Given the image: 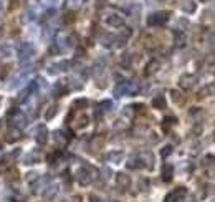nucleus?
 <instances>
[{"instance_id": "nucleus-6", "label": "nucleus", "mask_w": 215, "mask_h": 202, "mask_svg": "<svg viewBox=\"0 0 215 202\" xmlns=\"http://www.w3.org/2000/svg\"><path fill=\"white\" fill-rule=\"evenodd\" d=\"M116 181H118V184L121 187H129V184H131V179L127 174H124V172H119L118 176H116Z\"/></svg>"}, {"instance_id": "nucleus-5", "label": "nucleus", "mask_w": 215, "mask_h": 202, "mask_svg": "<svg viewBox=\"0 0 215 202\" xmlns=\"http://www.w3.org/2000/svg\"><path fill=\"white\" fill-rule=\"evenodd\" d=\"M37 142L38 144H45L46 142V137H48V131H46V128L45 126H40L38 128V131H37Z\"/></svg>"}, {"instance_id": "nucleus-22", "label": "nucleus", "mask_w": 215, "mask_h": 202, "mask_svg": "<svg viewBox=\"0 0 215 202\" xmlns=\"http://www.w3.org/2000/svg\"><path fill=\"white\" fill-rule=\"evenodd\" d=\"M109 106H111V101H104V103H101V109H104V111H108Z\"/></svg>"}, {"instance_id": "nucleus-23", "label": "nucleus", "mask_w": 215, "mask_h": 202, "mask_svg": "<svg viewBox=\"0 0 215 202\" xmlns=\"http://www.w3.org/2000/svg\"><path fill=\"white\" fill-rule=\"evenodd\" d=\"M38 176H37V172H30V176H27V181L28 182H32V181H35Z\"/></svg>"}, {"instance_id": "nucleus-28", "label": "nucleus", "mask_w": 215, "mask_h": 202, "mask_svg": "<svg viewBox=\"0 0 215 202\" xmlns=\"http://www.w3.org/2000/svg\"><path fill=\"white\" fill-rule=\"evenodd\" d=\"M210 202H215V197H213V199H212V200H210Z\"/></svg>"}, {"instance_id": "nucleus-2", "label": "nucleus", "mask_w": 215, "mask_h": 202, "mask_svg": "<svg viewBox=\"0 0 215 202\" xmlns=\"http://www.w3.org/2000/svg\"><path fill=\"white\" fill-rule=\"evenodd\" d=\"M185 195H187V190H185L184 187H179V189H176L174 192H171L169 195H167L166 202H179V200H182Z\"/></svg>"}, {"instance_id": "nucleus-19", "label": "nucleus", "mask_w": 215, "mask_h": 202, "mask_svg": "<svg viewBox=\"0 0 215 202\" xmlns=\"http://www.w3.org/2000/svg\"><path fill=\"white\" fill-rule=\"evenodd\" d=\"M171 153H172V148H171V146H166V148L161 151V156H162V158H167Z\"/></svg>"}, {"instance_id": "nucleus-29", "label": "nucleus", "mask_w": 215, "mask_h": 202, "mask_svg": "<svg viewBox=\"0 0 215 202\" xmlns=\"http://www.w3.org/2000/svg\"><path fill=\"white\" fill-rule=\"evenodd\" d=\"M111 202H114V200H111Z\"/></svg>"}, {"instance_id": "nucleus-20", "label": "nucleus", "mask_w": 215, "mask_h": 202, "mask_svg": "<svg viewBox=\"0 0 215 202\" xmlns=\"http://www.w3.org/2000/svg\"><path fill=\"white\" fill-rule=\"evenodd\" d=\"M172 100L176 101V103H181V93H179V91H172Z\"/></svg>"}, {"instance_id": "nucleus-24", "label": "nucleus", "mask_w": 215, "mask_h": 202, "mask_svg": "<svg viewBox=\"0 0 215 202\" xmlns=\"http://www.w3.org/2000/svg\"><path fill=\"white\" fill-rule=\"evenodd\" d=\"M208 42H210L212 45H215V33H210V35H208Z\"/></svg>"}, {"instance_id": "nucleus-3", "label": "nucleus", "mask_w": 215, "mask_h": 202, "mask_svg": "<svg viewBox=\"0 0 215 202\" xmlns=\"http://www.w3.org/2000/svg\"><path fill=\"white\" fill-rule=\"evenodd\" d=\"M167 18H169V15L166 12H159V13H154L149 17V25H164Z\"/></svg>"}, {"instance_id": "nucleus-8", "label": "nucleus", "mask_w": 215, "mask_h": 202, "mask_svg": "<svg viewBox=\"0 0 215 202\" xmlns=\"http://www.w3.org/2000/svg\"><path fill=\"white\" fill-rule=\"evenodd\" d=\"M33 53V48L30 47V45H23L22 50H20V58L22 60H27V58H30Z\"/></svg>"}, {"instance_id": "nucleus-26", "label": "nucleus", "mask_w": 215, "mask_h": 202, "mask_svg": "<svg viewBox=\"0 0 215 202\" xmlns=\"http://www.w3.org/2000/svg\"><path fill=\"white\" fill-rule=\"evenodd\" d=\"M90 202H101V199L96 197V195H91V197H90Z\"/></svg>"}, {"instance_id": "nucleus-11", "label": "nucleus", "mask_w": 215, "mask_h": 202, "mask_svg": "<svg viewBox=\"0 0 215 202\" xmlns=\"http://www.w3.org/2000/svg\"><path fill=\"white\" fill-rule=\"evenodd\" d=\"M123 153L121 151H113V153H109L108 154V159L111 161V163H121V159H123Z\"/></svg>"}, {"instance_id": "nucleus-14", "label": "nucleus", "mask_w": 215, "mask_h": 202, "mask_svg": "<svg viewBox=\"0 0 215 202\" xmlns=\"http://www.w3.org/2000/svg\"><path fill=\"white\" fill-rule=\"evenodd\" d=\"M108 23L113 25V27H119V25H123V18L114 15V17H111V18H108Z\"/></svg>"}, {"instance_id": "nucleus-15", "label": "nucleus", "mask_w": 215, "mask_h": 202, "mask_svg": "<svg viewBox=\"0 0 215 202\" xmlns=\"http://www.w3.org/2000/svg\"><path fill=\"white\" fill-rule=\"evenodd\" d=\"M18 136H20L18 129H10V131H8V136H7V141H8V142H13Z\"/></svg>"}, {"instance_id": "nucleus-18", "label": "nucleus", "mask_w": 215, "mask_h": 202, "mask_svg": "<svg viewBox=\"0 0 215 202\" xmlns=\"http://www.w3.org/2000/svg\"><path fill=\"white\" fill-rule=\"evenodd\" d=\"M78 121H79V123L76 124V128H83V126H86V124H88V118H86V116H81Z\"/></svg>"}, {"instance_id": "nucleus-7", "label": "nucleus", "mask_w": 215, "mask_h": 202, "mask_svg": "<svg viewBox=\"0 0 215 202\" xmlns=\"http://www.w3.org/2000/svg\"><path fill=\"white\" fill-rule=\"evenodd\" d=\"M172 172H174V167L169 166V164H166L164 167H162V179L167 182V181H171L172 179Z\"/></svg>"}, {"instance_id": "nucleus-27", "label": "nucleus", "mask_w": 215, "mask_h": 202, "mask_svg": "<svg viewBox=\"0 0 215 202\" xmlns=\"http://www.w3.org/2000/svg\"><path fill=\"white\" fill-rule=\"evenodd\" d=\"M103 172H104V179H108L109 176H111V171L109 169H103Z\"/></svg>"}, {"instance_id": "nucleus-1", "label": "nucleus", "mask_w": 215, "mask_h": 202, "mask_svg": "<svg viewBox=\"0 0 215 202\" xmlns=\"http://www.w3.org/2000/svg\"><path fill=\"white\" fill-rule=\"evenodd\" d=\"M90 171H91V167H81V169L76 172V181L81 184V186H86V184L91 182Z\"/></svg>"}, {"instance_id": "nucleus-25", "label": "nucleus", "mask_w": 215, "mask_h": 202, "mask_svg": "<svg viewBox=\"0 0 215 202\" xmlns=\"http://www.w3.org/2000/svg\"><path fill=\"white\" fill-rule=\"evenodd\" d=\"M139 186H141V190H146V189H147V187H146L147 182H146V181H141V182H139Z\"/></svg>"}, {"instance_id": "nucleus-16", "label": "nucleus", "mask_w": 215, "mask_h": 202, "mask_svg": "<svg viewBox=\"0 0 215 202\" xmlns=\"http://www.w3.org/2000/svg\"><path fill=\"white\" fill-rule=\"evenodd\" d=\"M37 159H38V154H37V153H33V154H28V156H27V161H25V163H27V164H30V163H37Z\"/></svg>"}, {"instance_id": "nucleus-9", "label": "nucleus", "mask_w": 215, "mask_h": 202, "mask_svg": "<svg viewBox=\"0 0 215 202\" xmlns=\"http://www.w3.org/2000/svg\"><path fill=\"white\" fill-rule=\"evenodd\" d=\"M141 164L146 166V167H152V154L142 153L141 154Z\"/></svg>"}, {"instance_id": "nucleus-21", "label": "nucleus", "mask_w": 215, "mask_h": 202, "mask_svg": "<svg viewBox=\"0 0 215 202\" xmlns=\"http://www.w3.org/2000/svg\"><path fill=\"white\" fill-rule=\"evenodd\" d=\"M86 105H88V101L86 100H76L74 101V106H86Z\"/></svg>"}, {"instance_id": "nucleus-12", "label": "nucleus", "mask_w": 215, "mask_h": 202, "mask_svg": "<svg viewBox=\"0 0 215 202\" xmlns=\"http://www.w3.org/2000/svg\"><path fill=\"white\" fill-rule=\"evenodd\" d=\"M152 106L157 108V109L166 108V100H164V96H156L154 100H152Z\"/></svg>"}, {"instance_id": "nucleus-17", "label": "nucleus", "mask_w": 215, "mask_h": 202, "mask_svg": "<svg viewBox=\"0 0 215 202\" xmlns=\"http://www.w3.org/2000/svg\"><path fill=\"white\" fill-rule=\"evenodd\" d=\"M56 109H58L56 106H51V109H48V113H46V116H45V118H46V119H51V118H53V116H55V113H56Z\"/></svg>"}, {"instance_id": "nucleus-4", "label": "nucleus", "mask_w": 215, "mask_h": 202, "mask_svg": "<svg viewBox=\"0 0 215 202\" xmlns=\"http://www.w3.org/2000/svg\"><path fill=\"white\" fill-rule=\"evenodd\" d=\"M194 81H195V78L192 76V75H184V76L181 78V81H179V85H181V88L189 90V88H192Z\"/></svg>"}, {"instance_id": "nucleus-13", "label": "nucleus", "mask_w": 215, "mask_h": 202, "mask_svg": "<svg viewBox=\"0 0 215 202\" xmlns=\"http://www.w3.org/2000/svg\"><path fill=\"white\" fill-rule=\"evenodd\" d=\"M157 68H159V61H156V60L149 61V63H147V70H146V75H152V73H156V71H157Z\"/></svg>"}, {"instance_id": "nucleus-10", "label": "nucleus", "mask_w": 215, "mask_h": 202, "mask_svg": "<svg viewBox=\"0 0 215 202\" xmlns=\"http://www.w3.org/2000/svg\"><path fill=\"white\" fill-rule=\"evenodd\" d=\"M56 192H58V187L56 186H50L48 189L45 190V194H43V197L46 199V200H51L56 195Z\"/></svg>"}]
</instances>
